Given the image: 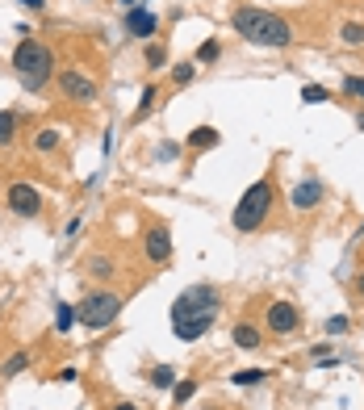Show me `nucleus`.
<instances>
[{"mask_svg":"<svg viewBox=\"0 0 364 410\" xmlns=\"http://www.w3.org/2000/svg\"><path fill=\"white\" fill-rule=\"evenodd\" d=\"M218 314H222V289L210 285V280H197V285L181 289L176 302H172V310H168V319H172V335H176L181 343H197V339H205V335L214 331Z\"/></svg>","mask_w":364,"mask_h":410,"instance_id":"nucleus-1","label":"nucleus"},{"mask_svg":"<svg viewBox=\"0 0 364 410\" xmlns=\"http://www.w3.org/2000/svg\"><path fill=\"white\" fill-rule=\"evenodd\" d=\"M230 25H234L239 38H247L251 46H264V50H285L297 38L293 25L280 13L264 8V4H234L230 8Z\"/></svg>","mask_w":364,"mask_h":410,"instance_id":"nucleus-2","label":"nucleus"},{"mask_svg":"<svg viewBox=\"0 0 364 410\" xmlns=\"http://www.w3.org/2000/svg\"><path fill=\"white\" fill-rule=\"evenodd\" d=\"M13 76H17V84L25 92H42L46 84H55V76H59V63H55V50L42 42V38H34V34H25L21 42L13 46Z\"/></svg>","mask_w":364,"mask_h":410,"instance_id":"nucleus-3","label":"nucleus"},{"mask_svg":"<svg viewBox=\"0 0 364 410\" xmlns=\"http://www.w3.org/2000/svg\"><path fill=\"white\" fill-rule=\"evenodd\" d=\"M273 205H276V181L264 176V181H256L243 197H239V205L230 210V227L239 230V234H251V230H260L268 222Z\"/></svg>","mask_w":364,"mask_h":410,"instance_id":"nucleus-4","label":"nucleus"},{"mask_svg":"<svg viewBox=\"0 0 364 410\" xmlns=\"http://www.w3.org/2000/svg\"><path fill=\"white\" fill-rule=\"evenodd\" d=\"M76 310H80V326H89V331H105V326H113V322L122 319L126 297L113 293V289H92Z\"/></svg>","mask_w":364,"mask_h":410,"instance_id":"nucleus-5","label":"nucleus"},{"mask_svg":"<svg viewBox=\"0 0 364 410\" xmlns=\"http://www.w3.org/2000/svg\"><path fill=\"white\" fill-rule=\"evenodd\" d=\"M55 89L63 92L67 101H76V105H92L101 89H96V80H92L84 67H59V76H55Z\"/></svg>","mask_w":364,"mask_h":410,"instance_id":"nucleus-6","label":"nucleus"},{"mask_svg":"<svg viewBox=\"0 0 364 410\" xmlns=\"http://www.w3.org/2000/svg\"><path fill=\"white\" fill-rule=\"evenodd\" d=\"M4 205L13 218H42V193L30 181H13L4 188Z\"/></svg>","mask_w":364,"mask_h":410,"instance_id":"nucleus-7","label":"nucleus"},{"mask_svg":"<svg viewBox=\"0 0 364 410\" xmlns=\"http://www.w3.org/2000/svg\"><path fill=\"white\" fill-rule=\"evenodd\" d=\"M142 256H147L151 268H168L172 264V230L164 227V222L142 230Z\"/></svg>","mask_w":364,"mask_h":410,"instance_id":"nucleus-8","label":"nucleus"},{"mask_svg":"<svg viewBox=\"0 0 364 410\" xmlns=\"http://www.w3.org/2000/svg\"><path fill=\"white\" fill-rule=\"evenodd\" d=\"M322 197H326V184L319 176H302V181L293 184V193H289V205L297 210V214H310V210H319Z\"/></svg>","mask_w":364,"mask_h":410,"instance_id":"nucleus-9","label":"nucleus"},{"mask_svg":"<svg viewBox=\"0 0 364 410\" xmlns=\"http://www.w3.org/2000/svg\"><path fill=\"white\" fill-rule=\"evenodd\" d=\"M264 326H268L273 335H293V331L302 326V310H297L293 302H273L268 314H264Z\"/></svg>","mask_w":364,"mask_h":410,"instance_id":"nucleus-10","label":"nucleus"},{"mask_svg":"<svg viewBox=\"0 0 364 410\" xmlns=\"http://www.w3.org/2000/svg\"><path fill=\"white\" fill-rule=\"evenodd\" d=\"M122 25H126V34H130V38H155V34H159V17H155L147 4H135V8H126Z\"/></svg>","mask_w":364,"mask_h":410,"instance_id":"nucleus-11","label":"nucleus"},{"mask_svg":"<svg viewBox=\"0 0 364 410\" xmlns=\"http://www.w3.org/2000/svg\"><path fill=\"white\" fill-rule=\"evenodd\" d=\"M80 273L92 276V280H113V276L122 273V264H118V256H109V251H92Z\"/></svg>","mask_w":364,"mask_h":410,"instance_id":"nucleus-12","label":"nucleus"},{"mask_svg":"<svg viewBox=\"0 0 364 410\" xmlns=\"http://www.w3.org/2000/svg\"><path fill=\"white\" fill-rule=\"evenodd\" d=\"M230 339H234V348H243V352H256V348H264V331H260L256 322H234Z\"/></svg>","mask_w":364,"mask_h":410,"instance_id":"nucleus-13","label":"nucleus"},{"mask_svg":"<svg viewBox=\"0 0 364 410\" xmlns=\"http://www.w3.org/2000/svg\"><path fill=\"white\" fill-rule=\"evenodd\" d=\"M218 142H222L218 126H193V130H188V138H184V147H188V151H214Z\"/></svg>","mask_w":364,"mask_h":410,"instance_id":"nucleus-14","label":"nucleus"},{"mask_svg":"<svg viewBox=\"0 0 364 410\" xmlns=\"http://www.w3.org/2000/svg\"><path fill=\"white\" fill-rule=\"evenodd\" d=\"M34 365V352H13L4 365H0V381H13V377H21L25 368Z\"/></svg>","mask_w":364,"mask_h":410,"instance_id":"nucleus-15","label":"nucleus"},{"mask_svg":"<svg viewBox=\"0 0 364 410\" xmlns=\"http://www.w3.org/2000/svg\"><path fill=\"white\" fill-rule=\"evenodd\" d=\"M63 147V130H55V126H42L38 135H34V151L38 155H55Z\"/></svg>","mask_w":364,"mask_h":410,"instance_id":"nucleus-16","label":"nucleus"},{"mask_svg":"<svg viewBox=\"0 0 364 410\" xmlns=\"http://www.w3.org/2000/svg\"><path fill=\"white\" fill-rule=\"evenodd\" d=\"M147 381H151V389H172L181 377H176V368L172 365H151L147 368Z\"/></svg>","mask_w":364,"mask_h":410,"instance_id":"nucleus-17","label":"nucleus"},{"mask_svg":"<svg viewBox=\"0 0 364 410\" xmlns=\"http://www.w3.org/2000/svg\"><path fill=\"white\" fill-rule=\"evenodd\" d=\"M76 322H80V310H76L72 302H55V331H59V335H67Z\"/></svg>","mask_w":364,"mask_h":410,"instance_id":"nucleus-18","label":"nucleus"},{"mask_svg":"<svg viewBox=\"0 0 364 410\" xmlns=\"http://www.w3.org/2000/svg\"><path fill=\"white\" fill-rule=\"evenodd\" d=\"M13 142H17V113L0 109V147H13Z\"/></svg>","mask_w":364,"mask_h":410,"instance_id":"nucleus-19","label":"nucleus"},{"mask_svg":"<svg viewBox=\"0 0 364 410\" xmlns=\"http://www.w3.org/2000/svg\"><path fill=\"white\" fill-rule=\"evenodd\" d=\"M193 394H197V377H184V381L172 385V402H176V406H188V402H193Z\"/></svg>","mask_w":364,"mask_h":410,"instance_id":"nucleus-20","label":"nucleus"},{"mask_svg":"<svg viewBox=\"0 0 364 410\" xmlns=\"http://www.w3.org/2000/svg\"><path fill=\"white\" fill-rule=\"evenodd\" d=\"M142 63H147L151 72H159V67H168V46L151 42V46H147V50H142Z\"/></svg>","mask_w":364,"mask_h":410,"instance_id":"nucleus-21","label":"nucleus"},{"mask_svg":"<svg viewBox=\"0 0 364 410\" xmlns=\"http://www.w3.org/2000/svg\"><path fill=\"white\" fill-rule=\"evenodd\" d=\"M230 381L247 389V385H260V381H268V372H264V368H239V372H234Z\"/></svg>","mask_w":364,"mask_h":410,"instance_id":"nucleus-22","label":"nucleus"},{"mask_svg":"<svg viewBox=\"0 0 364 410\" xmlns=\"http://www.w3.org/2000/svg\"><path fill=\"white\" fill-rule=\"evenodd\" d=\"M339 38H343L348 46H364V21H343Z\"/></svg>","mask_w":364,"mask_h":410,"instance_id":"nucleus-23","label":"nucleus"},{"mask_svg":"<svg viewBox=\"0 0 364 410\" xmlns=\"http://www.w3.org/2000/svg\"><path fill=\"white\" fill-rule=\"evenodd\" d=\"M193 80H197V63H176V67H172V84H176V89L193 84Z\"/></svg>","mask_w":364,"mask_h":410,"instance_id":"nucleus-24","label":"nucleus"},{"mask_svg":"<svg viewBox=\"0 0 364 410\" xmlns=\"http://www.w3.org/2000/svg\"><path fill=\"white\" fill-rule=\"evenodd\" d=\"M218 55H222V42L210 38V42H201V50H197V63H218Z\"/></svg>","mask_w":364,"mask_h":410,"instance_id":"nucleus-25","label":"nucleus"},{"mask_svg":"<svg viewBox=\"0 0 364 410\" xmlns=\"http://www.w3.org/2000/svg\"><path fill=\"white\" fill-rule=\"evenodd\" d=\"M155 96H159V92H155V84H147V89H142V96H138V113H135V122H138V118H147V113L155 109Z\"/></svg>","mask_w":364,"mask_h":410,"instance_id":"nucleus-26","label":"nucleus"},{"mask_svg":"<svg viewBox=\"0 0 364 410\" xmlns=\"http://www.w3.org/2000/svg\"><path fill=\"white\" fill-rule=\"evenodd\" d=\"M302 101H306V105H322V101H331V89H322V84H306V89H302Z\"/></svg>","mask_w":364,"mask_h":410,"instance_id":"nucleus-27","label":"nucleus"},{"mask_svg":"<svg viewBox=\"0 0 364 410\" xmlns=\"http://www.w3.org/2000/svg\"><path fill=\"white\" fill-rule=\"evenodd\" d=\"M339 89H343V96H360L364 101V76H343Z\"/></svg>","mask_w":364,"mask_h":410,"instance_id":"nucleus-28","label":"nucleus"},{"mask_svg":"<svg viewBox=\"0 0 364 410\" xmlns=\"http://www.w3.org/2000/svg\"><path fill=\"white\" fill-rule=\"evenodd\" d=\"M55 381H59V385H76V381H80V368H76V365H63L59 372H55Z\"/></svg>","mask_w":364,"mask_h":410,"instance_id":"nucleus-29","label":"nucleus"},{"mask_svg":"<svg viewBox=\"0 0 364 410\" xmlns=\"http://www.w3.org/2000/svg\"><path fill=\"white\" fill-rule=\"evenodd\" d=\"M181 155V142H159L155 147V159H176Z\"/></svg>","mask_w":364,"mask_h":410,"instance_id":"nucleus-30","label":"nucleus"},{"mask_svg":"<svg viewBox=\"0 0 364 410\" xmlns=\"http://www.w3.org/2000/svg\"><path fill=\"white\" fill-rule=\"evenodd\" d=\"M343 331H348V319H343V314L326 319V335H343Z\"/></svg>","mask_w":364,"mask_h":410,"instance_id":"nucleus-31","label":"nucleus"},{"mask_svg":"<svg viewBox=\"0 0 364 410\" xmlns=\"http://www.w3.org/2000/svg\"><path fill=\"white\" fill-rule=\"evenodd\" d=\"M21 8H30V13H46L50 8V0H17Z\"/></svg>","mask_w":364,"mask_h":410,"instance_id":"nucleus-32","label":"nucleus"},{"mask_svg":"<svg viewBox=\"0 0 364 410\" xmlns=\"http://www.w3.org/2000/svg\"><path fill=\"white\" fill-rule=\"evenodd\" d=\"M80 227H84V222H80V218H72V222H67V230H63V239H76V234H80Z\"/></svg>","mask_w":364,"mask_h":410,"instance_id":"nucleus-33","label":"nucleus"},{"mask_svg":"<svg viewBox=\"0 0 364 410\" xmlns=\"http://www.w3.org/2000/svg\"><path fill=\"white\" fill-rule=\"evenodd\" d=\"M113 410H142L138 402H113Z\"/></svg>","mask_w":364,"mask_h":410,"instance_id":"nucleus-34","label":"nucleus"},{"mask_svg":"<svg viewBox=\"0 0 364 410\" xmlns=\"http://www.w3.org/2000/svg\"><path fill=\"white\" fill-rule=\"evenodd\" d=\"M113 4H122V8H135L138 0H113Z\"/></svg>","mask_w":364,"mask_h":410,"instance_id":"nucleus-35","label":"nucleus"},{"mask_svg":"<svg viewBox=\"0 0 364 410\" xmlns=\"http://www.w3.org/2000/svg\"><path fill=\"white\" fill-rule=\"evenodd\" d=\"M356 126H360V130H364V109H360V113H356Z\"/></svg>","mask_w":364,"mask_h":410,"instance_id":"nucleus-36","label":"nucleus"},{"mask_svg":"<svg viewBox=\"0 0 364 410\" xmlns=\"http://www.w3.org/2000/svg\"><path fill=\"white\" fill-rule=\"evenodd\" d=\"M356 289H360V293H364V273H360V276H356Z\"/></svg>","mask_w":364,"mask_h":410,"instance_id":"nucleus-37","label":"nucleus"},{"mask_svg":"<svg viewBox=\"0 0 364 410\" xmlns=\"http://www.w3.org/2000/svg\"><path fill=\"white\" fill-rule=\"evenodd\" d=\"M84 4H96V0H84Z\"/></svg>","mask_w":364,"mask_h":410,"instance_id":"nucleus-38","label":"nucleus"}]
</instances>
